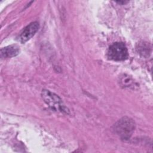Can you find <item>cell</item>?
I'll use <instances>...</instances> for the list:
<instances>
[{"label": "cell", "instance_id": "1", "mask_svg": "<svg viewBox=\"0 0 153 153\" xmlns=\"http://www.w3.org/2000/svg\"><path fill=\"white\" fill-rule=\"evenodd\" d=\"M134 128V121L127 117H123L114 125L115 131L124 140H128L130 138Z\"/></svg>", "mask_w": 153, "mask_h": 153}, {"label": "cell", "instance_id": "2", "mask_svg": "<svg viewBox=\"0 0 153 153\" xmlns=\"http://www.w3.org/2000/svg\"><path fill=\"white\" fill-rule=\"evenodd\" d=\"M44 102L53 110L65 114H69V109L65 106L60 97L47 90H43L41 93Z\"/></svg>", "mask_w": 153, "mask_h": 153}, {"label": "cell", "instance_id": "3", "mask_svg": "<svg viewBox=\"0 0 153 153\" xmlns=\"http://www.w3.org/2000/svg\"><path fill=\"white\" fill-rule=\"evenodd\" d=\"M128 56L127 48L123 42H115L112 44L108 51V57L115 61H123Z\"/></svg>", "mask_w": 153, "mask_h": 153}, {"label": "cell", "instance_id": "4", "mask_svg": "<svg viewBox=\"0 0 153 153\" xmlns=\"http://www.w3.org/2000/svg\"><path fill=\"white\" fill-rule=\"evenodd\" d=\"M39 25L37 22H33L24 28L18 38V40L22 43H25L32 38L39 29Z\"/></svg>", "mask_w": 153, "mask_h": 153}, {"label": "cell", "instance_id": "5", "mask_svg": "<svg viewBox=\"0 0 153 153\" xmlns=\"http://www.w3.org/2000/svg\"><path fill=\"white\" fill-rule=\"evenodd\" d=\"M19 52L20 48L17 45H11L1 48V56L4 58L13 57L18 55Z\"/></svg>", "mask_w": 153, "mask_h": 153}, {"label": "cell", "instance_id": "6", "mask_svg": "<svg viewBox=\"0 0 153 153\" xmlns=\"http://www.w3.org/2000/svg\"><path fill=\"white\" fill-rule=\"evenodd\" d=\"M138 53L143 56H148L151 52V47L148 42H142L138 43L136 47Z\"/></svg>", "mask_w": 153, "mask_h": 153}, {"label": "cell", "instance_id": "7", "mask_svg": "<svg viewBox=\"0 0 153 153\" xmlns=\"http://www.w3.org/2000/svg\"><path fill=\"white\" fill-rule=\"evenodd\" d=\"M121 82L123 83V85H124L125 87L131 86L133 84V81L128 76H125V78L123 77Z\"/></svg>", "mask_w": 153, "mask_h": 153}]
</instances>
